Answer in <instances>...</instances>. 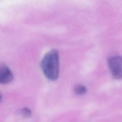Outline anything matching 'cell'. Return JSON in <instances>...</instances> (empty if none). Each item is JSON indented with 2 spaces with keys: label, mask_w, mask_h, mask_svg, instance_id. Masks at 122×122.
Returning a JSON list of instances; mask_svg holds the SVG:
<instances>
[{
  "label": "cell",
  "mask_w": 122,
  "mask_h": 122,
  "mask_svg": "<svg viewBox=\"0 0 122 122\" xmlns=\"http://www.w3.org/2000/svg\"><path fill=\"white\" fill-rule=\"evenodd\" d=\"M13 79V73L8 67L6 66H0V83H8L11 82Z\"/></svg>",
  "instance_id": "3957f363"
},
{
  "label": "cell",
  "mask_w": 122,
  "mask_h": 122,
  "mask_svg": "<svg viewBox=\"0 0 122 122\" xmlns=\"http://www.w3.org/2000/svg\"><path fill=\"white\" fill-rule=\"evenodd\" d=\"M1 95H0V101H1Z\"/></svg>",
  "instance_id": "8992f818"
},
{
  "label": "cell",
  "mask_w": 122,
  "mask_h": 122,
  "mask_svg": "<svg viewBox=\"0 0 122 122\" xmlns=\"http://www.w3.org/2000/svg\"><path fill=\"white\" fill-rule=\"evenodd\" d=\"M44 75L50 81H54L59 76V54L57 50H52L45 54L41 61Z\"/></svg>",
  "instance_id": "6da1fadb"
},
{
  "label": "cell",
  "mask_w": 122,
  "mask_h": 122,
  "mask_svg": "<svg viewBox=\"0 0 122 122\" xmlns=\"http://www.w3.org/2000/svg\"><path fill=\"white\" fill-rule=\"evenodd\" d=\"M21 113L25 117H29L32 114L31 111L27 108H24L21 110Z\"/></svg>",
  "instance_id": "5b68a950"
},
{
  "label": "cell",
  "mask_w": 122,
  "mask_h": 122,
  "mask_svg": "<svg viewBox=\"0 0 122 122\" xmlns=\"http://www.w3.org/2000/svg\"><path fill=\"white\" fill-rule=\"evenodd\" d=\"M108 64L113 77L116 79H122V57L120 56L111 57L108 60Z\"/></svg>",
  "instance_id": "7a4b0ae2"
},
{
  "label": "cell",
  "mask_w": 122,
  "mask_h": 122,
  "mask_svg": "<svg viewBox=\"0 0 122 122\" xmlns=\"http://www.w3.org/2000/svg\"><path fill=\"white\" fill-rule=\"evenodd\" d=\"M74 91L75 94L77 95H83L86 92V88L82 85H78L75 86Z\"/></svg>",
  "instance_id": "277c9868"
}]
</instances>
